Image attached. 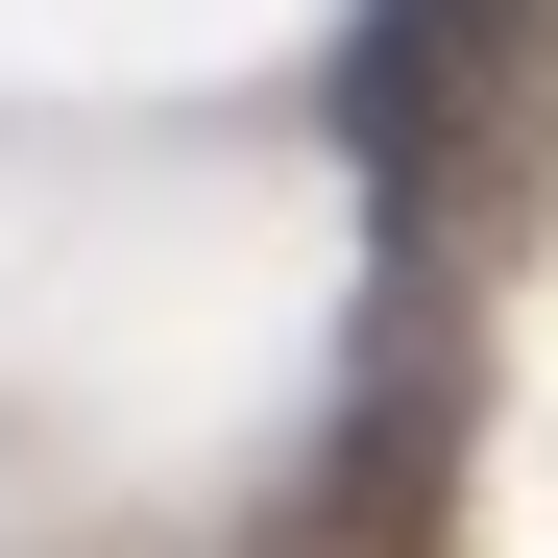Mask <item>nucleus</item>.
Here are the masks:
<instances>
[{
	"label": "nucleus",
	"mask_w": 558,
	"mask_h": 558,
	"mask_svg": "<svg viewBox=\"0 0 558 558\" xmlns=\"http://www.w3.org/2000/svg\"><path fill=\"white\" fill-rule=\"evenodd\" d=\"M558 122V0H364L340 25V170L389 195V243H486L534 195Z\"/></svg>",
	"instance_id": "nucleus-1"
},
{
	"label": "nucleus",
	"mask_w": 558,
	"mask_h": 558,
	"mask_svg": "<svg viewBox=\"0 0 558 558\" xmlns=\"http://www.w3.org/2000/svg\"><path fill=\"white\" fill-rule=\"evenodd\" d=\"M437 486H461V292H389L364 413H340V461H316V534H340V558H413Z\"/></svg>",
	"instance_id": "nucleus-2"
}]
</instances>
